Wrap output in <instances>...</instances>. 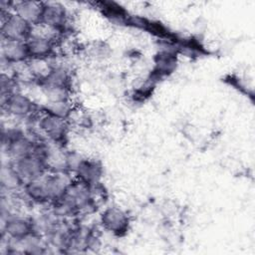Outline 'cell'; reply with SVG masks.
<instances>
[{
    "label": "cell",
    "instance_id": "6da1fadb",
    "mask_svg": "<svg viewBox=\"0 0 255 255\" xmlns=\"http://www.w3.org/2000/svg\"><path fill=\"white\" fill-rule=\"evenodd\" d=\"M38 128L47 140L61 147L65 145L68 135V120L42 112L38 120Z\"/></svg>",
    "mask_w": 255,
    "mask_h": 255
},
{
    "label": "cell",
    "instance_id": "7a4b0ae2",
    "mask_svg": "<svg viewBox=\"0 0 255 255\" xmlns=\"http://www.w3.org/2000/svg\"><path fill=\"white\" fill-rule=\"evenodd\" d=\"M2 40L26 41L32 32L33 26L13 12H1Z\"/></svg>",
    "mask_w": 255,
    "mask_h": 255
},
{
    "label": "cell",
    "instance_id": "3957f363",
    "mask_svg": "<svg viewBox=\"0 0 255 255\" xmlns=\"http://www.w3.org/2000/svg\"><path fill=\"white\" fill-rule=\"evenodd\" d=\"M10 162L24 183L38 179L48 171L46 161L36 153L16 160H10Z\"/></svg>",
    "mask_w": 255,
    "mask_h": 255
},
{
    "label": "cell",
    "instance_id": "277c9868",
    "mask_svg": "<svg viewBox=\"0 0 255 255\" xmlns=\"http://www.w3.org/2000/svg\"><path fill=\"white\" fill-rule=\"evenodd\" d=\"M56 31L60 35L64 33L69 26V15L66 8L60 3L44 2L40 23Z\"/></svg>",
    "mask_w": 255,
    "mask_h": 255
},
{
    "label": "cell",
    "instance_id": "5b68a950",
    "mask_svg": "<svg viewBox=\"0 0 255 255\" xmlns=\"http://www.w3.org/2000/svg\"><path fill=\"white\" fill-rule=\"evenodd\" d=\"M3 110L16 118H29L37 111V105L28 96L16 91L1 99Z\"/></svg>",
    "mask_w": 255,
    "mask_h": 255
},
{
    "label": "cell",
    "instance_id": "8992f818",
    "mask_svg": "<svg viewBox=\"0 0 255 255\" xmlns=\"http://www.w3.org/2000/svg\"><path fill=\"white\" fill-rule=\"evenodd\" d=\"M36 232L32 219L9 214L2 219V235L10 240H20Z\"/></svg>",
    "mask_w": 255,
    "mask_h": 255
},
{
    "label": "cell",
    "instance_id": "52a82bcc",
    "mask_svg": "<svg viewBox=\"0 0 255 255\" xmlns=\"http://www.w3.org/2000/svg\"><path fill=\"white\" fill-rule=\"evenodd\" d=\"M101 224L113 234L123 236L128 230L129 217L119 207H108L101 215Z\"/></svg>",
    "mask_w": 255,
    "mask_h": 255
},
{
    "label": "cell",
    "instance_id": "ba28073f",
    "mask_svg": "<svg viewBox=\"0 0 255 255\" xmlns=\"http://www.w3.org/2000/svg\"><path fill=\"white\" fill-rule=\"evenodd\" d=\"M45 187L47 190L49 203L59 200L66 192L68 186L73 181L67 171H50L49 174L43 176Z\"/></svg>",
    "mask_w": 255,
    "mask_h": 255
},
{
    "label": "cell",
    "instance_id": "9c48e42d",
    "mask_svg": "<svg viewBox=\"0 0 255 255\" xmlns=\"http://www.w3.org/2000/svg\"><path fill=\"white\" fill-rule=\"evenodd\" d=\"M30 60H44L52 56L55 50L56 40L50 37L31 33L26 40Z\"/></svg>",
    "mask_w": 255,
    "mask_h": 255
},
{
    "label": "cell",
    "instance_id": "30bf717a",
    "mask_svg": "<svg viewBox=\"0 0 255 255\" xmlns=\"http://www.w3.org/2000/svg\"><path fill=\"white\" fill-rule=\"evenodd\" d=\"M1 59L9 65L22 64L29 59L26 41L2 40L1 43Z\"/></svg>",
    "mask_w": 255,
    "mask_h": 255
},
{
    "label": "cell",
    "instance_id": "8fae6325",
    "mask_svg": "<svg viewBox=\"0 0 255 255\" xmlns=\"http://www.w3.org/2000/svg\"><path fill=\"white\" fill-rule=\"evenodd\" d=\"M39 139L40 138H33L24 132L2 148L7 152L10 160H16L33 154Z\"/></svg>",
    "mask_w": 255,
    "mask_h": 255
},
{
    "label": "cell",
    "instance_id": "7c38bea8",
    "mask_svg": "<svg viewBox=\"0 0 255 255\" xmlns=\"http://www.w3.org/2000/svg\"><path fill=\"white\" fill-rule=\"evenodd\" d=\"M44 2L39 1H17L13 2L12 12L28 22L30 25L35 26L40 23Z\"/></svg>",
    "mask_w": 255,
    "mask_h": 255
},
{
    "label": "cell",
    "instance_id": "4fadbf2b",
    "mask_svg": "<svg viewBox=\"0 0 255 255\" xmlns=\"http://www.w3.org/2000/svg\"><path fill=\"white\" fill-rule=\"evenodd\" d=\"M74 173L78 180L93 186L100 183L103 175V166L96 159L83 158Z\"/></svg>",
    "mask_w": 255,
    "mask_h": 255
},
{
    "label": "cell",
    "instance_id": "5bb4252c",
    "mask_svg": "<svg viewBox=\"0 0 255 255\" xmlns=\"http://www.w3.org/2000/svg\"><path fill=\"white\" fill-rule=\"evenodd\" d=\"M71 75L62 66H54L40 78L41 87H57L71 90Z\"/></svg>",
    "mask_w": 255,
    "mask_h": 255
},
{
    "label": "cell",
    "instance_id": "9a60e30c",
    "mask_svg": "<svg viewBox=\"0 0 255 255\" xmlns=\"http://www.w3.org/2000/svg\"><path fill=\"white\" fill-rule=\"evenodd\" d=\"M176 53L168 51H158L154 59V69L152 76L155 79L170 75L177 66Z\"/></svg>",
    "mask_w": 255,
    "mask_h": 255
},
{
    "label": "cell",
    "instance_id": "2e32d148",
    "mask_svg": "<svg viewBox=\"0 0 255 255\" xmlns=\"http://www.w3.org/2000/svg\"><path fill=\"white\" fill-rule=\"evenodd\" d=\"M21 191L23 192L24 196L33 203H37V204L49 203V198H48L43 176L38 179L25 182Z\"/></svg>",
    "mask_w": 255,
    "mask_h": 255
},
{
    "label": "cell",
    "instance_id": "e0dca14e",
    "mask_svg": "<svg viewBox=\"0 0 255 255\" xmlns=\"http://www.w3.org/2000/svg\"><path fill=\"white\" fill-rule=\"evenodd\" d=\"M0 183H1V189L3 190V192L6 191L7 193H10L16 190H21L24 185V181L16 172V170L14 169L10 161L2 165Z\"/></svg>",
    "mask_w": 255,
    "mask_h": 255
},
{
    "label": "cell",
    "instance_id": "ac0fdd59",
    "mask_svg": "<svg viewBox=\"0 0 255 255\" xmlns=\"http://www.w3.org/2000/svg\"><path fill=\"white\" fill-rule=\"evenodd\" d=\"M97 4L100 10L102 11V13L112 22L120 25L129 24V20L131 16H129L127 10L121 5H119L118 3L111 2V1H104V2H99Z\"/></svg>",
    "mask_w": 255,
    "mask_h": 255
},
{
    "label": "cell",
    "instance_id": "d6986e66",
    "mask_svg": "<svg viewBox=\"0 0 255 255\" xmlns=\"http://www.w3.org/2000/svg\"><path fill=\"white\" fill-rule=\"evenodd\" d=\"M43 112L68 120L72 113V107L69 101L47 103V105L43 107Z\"/></svg>",
    "mask_w": 255,
    "mask_h": 255
},
{
    "label": "cell",
    "instance_id": "ffe728a7",
    "mask_svg": "<svg viewBox=\"0 0 255 255\" xmlns=\"http://www.w3.org/2000/svg\"><path fill=\"white\" fill-rule=\"evenodd\" d=\"M14 92H16L14 79L9 77L8 75L3 74L1 78V99L6 98Z\"/></svg>",
    "mask_w": 255,
    "mask_h": 255
}]
</instances>
